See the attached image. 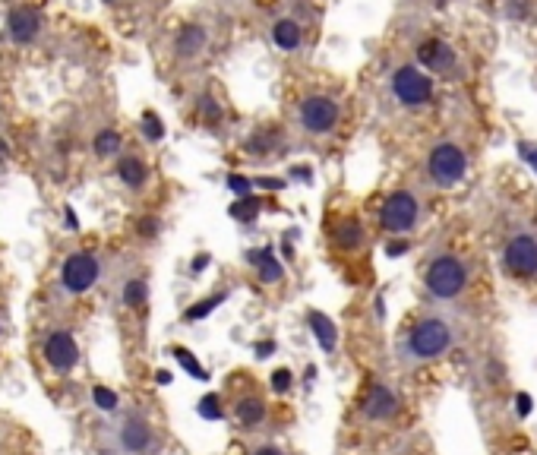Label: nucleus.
I'll return each mask as SVG.
<instances>
[{
    "label": "nucleus",
    "mask_w": 537,
    "mask_h": 455,
    "mask_svg": "<svg viewBox=\"0 0 537 455\" xmlns=\"http://www.w3.org/2000/svg\"><path fill=\"white\" fill-rule=\"evenodd\" d=\"M102 446L108 455H162L165 430L143 408L114 414L102 427Z\"/></svg>",
    "instance_id": "obj_1"
},
{
    "label": "nucleus",
    "mask_w": 537,
    "mask_h": 455,
    "mask_svg": "<svg viewBox=\"0 0 537 455\" xmlns=\"http://www.w3.org/2000/svg\"><path fill=\"white\" fill-rule=\"evenodd\" d=\"M455 345V326L443 316H424L411 326V332L402 342V354L405 361L424 364V361H436Z\"/></svg>",
    "instance_id": "obj_2"
},
{
    "label": "nucleus",
    "mask_w": 537,
    "mask_h": 455,
    "mask_svg": "<svg viewBox=\"0 0 537 455\" xmlns=\"http://www.w3.org/2000/svg\"><path fill=\"white\" fill-rule=\"evenodd\" d=\"M468 279H471L468 263L462 260V256H455V253L433 256V260L427 263V269H424V288H427L430 298H436V301L459 298V294L468 288Z\"/></svg>",
    "instance_id": "obj_3"
},
{
    "label": "nucleus",
    "mask_w": 537,
    "mask_h": 455,
    "mask_svg": "<svg viewBox=\"0 0 537 455\" xmlns=\"http://www.w3.org/2000/svg\"><path fill=\"white\" fill-rule=\"evenodd\" d=\"M465 174H468V152L459 143L443 140L427 152V177L433 187L449 190L455 184H462Z\"/></svg>",
    "instance_id": "obj_4"
},
{
    "label": "nucleus",
    "mask_w": 537,
    "mask_h": 455,
    "mask_svg": "<svg viewBox=\"0 0 537 455\" xmlns=\"http://www.w3.org/2000/svg\"><path fill=\"white\" fill-rule=\"evenodd\" d=\"M102 256L92 253V250H76L70 253L64 266H61V279H57V285H61L64 294H73V298H79V294H89L98 282H102Z\"/></svg>",
    "instance_id": "obj_5"
},
{
    "label": "nucleus",
    "mask_w": 537,
    "mask_h": 455,
    "mask_svg": "<svg viewBox=\"0 0 537 455\" xmlns=\"http://www.w3.org/2000/svg\"><path fill=\"white\" fill-rule=\"evenodd\" d=\"M421 222V200L411 190H395L380 209V228L386 234H408Z\"/></svg>",
    "instance_id": "obj_6"
},
{
    "label": "nucleus",
    "mask_w": 537,
    "mask_h": 455,
    "mask_svg": "<svg viewBox=\"0 0 537 455\" xmlns=\"http://www.w3.org/2000/svg\"><path fill=\"white\" fill-rule=\"evenodd\" d=\"M389 86H392V95L399 98V105L405 108H424L433 102V79L421 67H411V64L395 67Z\"/></svg>",
    "instance_id": "obj_7"
},
{
    "label": "nucleus",
    "mask_w": 537,
    "mask_h": 455,
    "mask_svg": "<svg viewBox=\"0 0 537 455\" xmlns=\"http://www.w3.org/2000/svg\"><path fill=\"white\" fill-rule=\"evenodd\" d=\"M503 263L515 279H537V234L512 231L503 247Z\"/></svg>",
    "instance_id": "obj_8"
},
{
    "label": "nucleus",
    "mask_w": 537,
    "mask_h": 455,
    "mask_svg": "<svg viewBox=\"0 0 537 455\" xmlns=\"http://www.w3.org/2000/svg\"><path fill=\"white\" fill-rule=\"evenodd\" d=\"M297 117H301V127L310 136H329L338 127L342 108H338L332 95H307L301 108H297Z\"/></svg>",
    "instance_id": "obj_9"
},
{
    "label": "nucleus",
    "mask_w": 537,
    "mask_h": 455,
    "mask_svg": "<svg viewBox=\"0 0 537 455\" xmlns=\"http://www.w3.org/2000/svg\"><path fill=\"white\" fill-rule=\"evenodd\" d=\"M45 361L54 373H70L79 364V345L70 329H51L42 345Z\"/></svg>",
    "instance_id": "obj_10"
},
{
    "label": "nucleus",
    "mask_w": 537,
    "mask_h": 455,
    "mask_svg": "<svg viewBox=\"0 0 537 455\" xmlns=\"http://www.w3.org/2000/svg\"><path fill=\"white\" fill-rule=\"evenodd\" d=\"M231 414H234L237 427L260 430L266 424V418H269V402H266V395L260 389H247L231 402Z\"/></svg>",
    "instance_id": "obj_11"
},
{
    "label": "nucleus",
    "mask_w": 537,
    "mask_h": 455,
    "mask_svg": "<svg viewBox=\"0 0 537 455\" xmlns=\"http://www.w3.org/2000/svg\"><path fill=\"white\" fill-rule=\"evenodd\" d=\"M42 26H45V19L42 13H38L35 7H13L10 16H7V32L16 45H32L38 42V35H42Z\"/></svg>",
    "instance_id": "obj_12"
},
{
    "label": "nucleus",
    "mask_w": 537,
    "mask_h": 455,
    "mask_svg": "<svg viewBox=\"0 0 537 455\" xmlns=\"http://www.w3.org/2000/svg\"><path fill=\"white\" fill-rule=\"evenodd\" d=\"M417 61H421L427 70L433 73H455V67H459V57H455V51L440 42V38H427V42H421V48H417Z\"/></svg>",
    "instance_id": "obj_13"
},
{
    "label": "nucleus",
    "mask_w": 537,
    "mask_h": 455,
    "mask_svg": "<svg viewBox=\"0 0 537 455\" xmlns=\"http://www.w3.org/2000/svg\"><path fill=\"white\" fill-rule=\"evenodd\" d=\"M399 411V395H395L386 383H373L367 399H364V414L370 421H389Z\"/></svg>",
    "instance_id": "obj_14"
},
{
    "label": "nucleus",
    "mask_w": 537,
    "mask_h": 455,
    "mask_svg": "<svg viewBox=\"0 0 537 455\" xmlns=\"http://www.w3.org/2000/svg\"><path fill=\"white\" fill-rule=\"evenodd\" d=\"M209 45V32L200 26V23H187L181 32H177V42H174V51L181 61H193V57H200Z\"/></svg>",
    "instance_id": "obj_15"
},
{
    "label": "nucleus",
    "mask_w": 537,
    "mask_h": 455,
    "mask_svg": "<svg viewBox=\"0 0 537 455\" xmlns=\"http://www.w3.org/2000/svg\"><path fill=\"white\" fill-rule=\"evenodd\" d=\"M117 177H121V184L130 187V190H143L149 184V168L139 155L127 152L117 158Z\"/></svg>",
    "instance_id": "obj_16"
},
{
    "label": "nucleus",
    "mask_w": 537,
    "mask_h": 455,
    "mask_svg": "<svg viewBox=\"0 0 537 455\" xmlns=\"http://www.w3.org/2000/svg\"><path fill=\"white\" fill-rule=\"evenodd\" d=\"M272 42H275V48H282V51H297V48L304 45L301 23L291 19V16L275 19V23H272Z\"/></svg>",
    "instance_id": "obj_17"
},
{
    "label": "nucleus",
    "mask_w": 537,
    "mask_h": 455,
    "mask_svg": "<svg viewBox=\"0 0 537 455\" xmlns=\"http://www.w3.org/2000/svg\"><path fill=\"white\" fill-rule=\"evenodd\" d=\"M121 304L130 307V310H146V304H149V285H146V275L143 272L124 275V282H121Z\"/></svg>",
    "instance_id": "obj_18"
},
{
    "label": "nucleus",
    "mask_w": 537,
    "mask_h": 455,
    "mask_svg": "<svg viewBox=\"0 0 537 455\" xmlns=\"http://www.w3.org/2000/svg\"><path fill=\"white\" fill-rule=\"evenodd\" d=\"M250 263L256 266V275H260L263 285H275L285 279V269L275 260L272 250H250Z\"/></svg>",
    "instance_id": "obj_19"
},
{
    "label": "nucleus",
    "mask_w": 537,
    "mask_h": 455,
    "mask_svg": "<svg viewBox=\"0 0 537 455\" xmlns=\"http://www.w3.org/2000/svg\"><path fill=\"white\" fill-rule=\"evenodd\" d=\"M332 234H335V244L342 250H357L364 244V225H361V219H354V215L338 222Z\"/></svg>",
    "instance_id": "obj_20"
},
{
    "label": "nucleus",
    "mask_w": 537,
    "mask_h": 455,
    "mask_svg": "<svg viewBox=\"0 0 537 455\" xmlns=\"http://www.w3.org/2000/svg\"><path fill=\"white\" fill-rule=\"evenodd\" d=\"M310 320V326H313V335L320 339V345H323V351H335V342H338V332H335V323L329 320V316H323V313H310L307 316Z\"/></svg>",
    "instance_id": "obj_21"
},
{
    "label": "nucleus",
    "mask_w": 537,
    "mask_h": 455,
    "mask_svg": "<svg viewBox=\"0 0 537 455\" xmlns=\"http://www.w3.org/2000/svg\"><path fill=\"white\" fill-rule=\"evenodd\" d=\"M117 152H121V133L105 127L102 133L95 136V155L98 158H114Z\"/></svg>",
    "instance_id": "obj_22"
},
{
    "label": "nucleus",
    "mask_w": 537,
    "mask_h": 455,
    "mask_svg": "<svg viewBox=\"0 0 537 455\" xmlns=\"http://www.w3.org/2000/svg\"><path fill=\"white\" fill-rule=\"evenodd\" d=\"M247 152L250 155H260V158H266V155H272V152H278V140H275V136L272 133H256L253 136V140L247 143Z\"/></svg>",
    "instance_id": "obj_23"
},
{
    "label": "nucleus",
    "mask_w": 537,
    "mask_h": 455,
    "mask_svg": "<svg viewBox=\"0 0 537 455\" xmlns=\"http://www.w3.org/2000/svg\"><path fill=\"white\" fill-rule=\"evenodd\" d=\"M196 108H200V121H206V124H218V121H222V105H218L215 98L203 95L200 105H196Z\"/></svg>",
    "instance_id": "obj_24"
},
{
    "label": "nucleus",
    "mask_w": 537,
    "mask_h": 455,
    "mask_svg": "<svg viewBox=\"0 0 537 455\" xmlns=\"http://www.w3.org/2000/svg\"><path fill=\"white\" fill-rule=\"evenodd\" d=\"M174 358H177V361H181V364H184V367H187V370L193 373V377H200V380H206V373L200 370V364H196V361H193V354H190L187 348H174Z\"/></svg>",
    "instance_id": "obj_25"
},
{
    "label": "nucleus",
    "mask_w": 537,
    "mask_h": 455,
    "mask_svg": "<svg viewBox=\"0 0 537 455\" xmlns=\"http://www.w3.org/2000/svg\"><path fill=\"white\" fill-rule=\"evenodd\" d=\"M146 127V136H149V140H162V136H165V127H162V121H158V117L155 114H146V121H143Z\"/></svg>",
    "instance_id": "obj_26"
},
{
    "label": "nucleus",
    "mask_w": 537,
    "mask_h": 455,
    "mask_svg": "<svg viewBox=\"0 0 537 455\" xmlns=\"http://www.w3.org/2000/svg\"><path fill=\"white\" fill-rule=\"evenodd\" d=\"M225 298V294H215V298H209V301H200V307H193L187 316H190V320H200V316H206V313H212L215 310V304L218 301H222Z\"/></svg>",
    "instance_id": "obj_27"
},
{
    "label": "nucleus",
    "mask_w": 537,
    "mask_h": 455,
    "mask_svg": "<svg viewBox=\"0 0 537 455\" xmlns=\"http://www.w3.org/2000/svg\"><path fill=\"white\" fill-rule=\"evenodd\" d=\"M253 212H256V203H253V200H241L237 206H231V215H234V219H250Z\"/></svg>",
    "instance_id": "obj_28"
},
{
    "label": "nucleus",
    "mask_w": 537,
    "mask_h": 455,
    "mask_svg": "<svg viewBox=\"0 0 537 455\" xmlns=\"http://www.w3.org/2000/svg\"><path fill=\"white\" fill-rule=\"evenodd\" d=\"M272 386H275V392H288L291 389V370H275Z\"/></svg>",
    "instance_id": "obj_29"
},
{
    "label": "nucleus",
    "mask_w": 537,
    "mask_h": 455,
    "mask_svg": "<svg viewBox=\"0 0 537 455\" xmlns=\"http://www.w3.org/2000/svg\"><path fill=\"white\" fill-rule=\"evenodd\" d=\"M95 402H98V408H108V411H111L117 399H114V392H105V389H95Z\"/></svg>",
    "instance_id": "obj_30"
},
{
    "label": "nucleus",
    "mask_w": 537,
    "mask_h": 455,
    "mask_svg": "<svg viewBox=\"0 0 537 455\" xmlns=\"http://www.w3.org/2000/svg\"><path fill=\"white\" fill-rule=\"evenodd\" d=\"M250 455H288L282 446H272V443H263V446H256Z\"/></svg>",
    "instance_id": "obj_31"
},
{
    "label": "nucleus",
    "mask_w": 537,
    "mask_h": 455,
    "mask_svg": "<svg viewBox=\"0 0 537 455\" xmlns=\"http://www.w3.org/2000/svg\"><path fill=\"white\" fill-rule=\"evenodd\" d=\"M515 405H519V414H528V411H531V395H519V399H515Z\"/></svg>",
    "instance_id": "obj_32"
},
{
    "label": "nucleus",
    "mask_w": 537,
    "mask_h": 455,
    "mask_svg": "<svg viewBox=\"0 0 537 455\" xmlns=\"http://www.w3.org/2000/svg\"><path fill=\"white\" fill-rule=\"evenodd\" d=\"M228 184H231V187H234L237 193H247V187H250L247 181H241V177H231V181H228Z\"/></svg>",
    "instance_id": "obj_33"
},
{
    "label": "nucleus",
    "mask_w": 537,
    "mask_h": 455,
    "mask_svg": "<svg viewBox=\"0 0 537 455\" xmlns=\"http://www.w3.org/2000/svg\"><path fill=\"white\" fill-rule=\"evenodd\" d=\"M203 266H209V253H203V256H196V263H193V269H203Z\"/></svg>",
    "instance_id": "obj_34"
},
{
    "label": "nucleus",
    "mask_w": 537,
    "mask_h": 455,
    "mask_svg": "<svg viewBox=\"0 0 537 455\" xmlns=\"http://www.w3.org/2000/svg\"><path fill=\"white\" fill-rule=\"evenodd\" d=\"M7 155H10V146H7V140H0V162H4Z\"/></svg>",
    "instance_id": "obj_35"
},
{
    "label": "nucleus",
    "mask_w": 537,
    "mask_h": 455,
    "mask_svg": "<svg viewBox=\"0 0 537 455\" xmlns=\"http://www.w3.org/2000/svg\"><path fill=\"white\" fill-rule=\"evenodd\" d=\"M402 250H405V244H392V247H389V256H402Z\"/></svg>",
    "instance_id": "obj_36"
},
{
    "label": "nucleus",
    "mask_w": 537,
    "mask_h": 455,
    "mask_svg": "<svg viewBox=\"0 0 537 455\" xmlns=\"http://www.w3.org/2000/svg\"><path fill=\"white\" fill-rule=\"evenodd\" d=\"M0 332H4V323H0Z\"/></svg>",
    "instance_id": "obj_37"
}]
</instances>
